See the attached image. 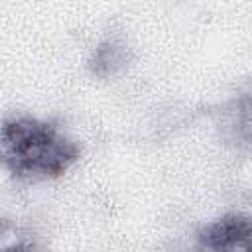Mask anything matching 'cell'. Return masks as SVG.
<instances>
[{"label":"cell","mask_w":252,"mask_h":252,"mask_svg":"<svg viewBox=\"0 0 252 252\" xmlns=\"http://www.w3.org/2000/svg\"><path fill=\"white\" fill-rule=\"evenodd\" d=\"M0 152L4 167L28 181L59 177L81 156L79 146L57 126L28 116L8 118L2 124Z\"/></svg>","instance_id":"obj_1"},{"label":"cell","mask_w":252,"mask_h":252,"mask_svg":"<svg viewBox=\"0 0 252 252\" xmlns=\"http://www.w3.org/2000/svg\"><path fill=\"white\" fill-rule=\"evenodd\" d=\"M199 244L209 250H250L252 252V219L244 215H224L201 228Z\"/></svg>","instance_id":"obj_2"},{"label":"cell","mask_w":252,"mask_h":252,"mask_svg":"<svg viewBox=\"0 0 252 252\" xmlns=\"http://www.w3.org/2000/svg\"><path fill=\"white\" fill-rule=\"evenodd\" d=\"M130 63V49L116 39L100 43L91 59V71L98 77H110Z\"/></svg>","instance_id":"obj_3"},{"label":"cell","mask_w":252,"mask_h":252,"mask_svg":"<svg viewBox=\"0 0 252 252\" xmlns=\"http://www.w3.org/2000/svg\"><path fill=\"white\" fill-rule=\"evenodd\" d=\"M232 104L234 110H232L230 126L238 136V140H242L244 144H252V91L238 96Z\"/></svg>","instance_id":"obj_4"}]
</instances>
